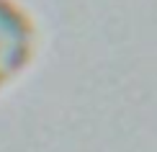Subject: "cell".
<instances>
[{
	"instance_id": "cell-1",
	"label": "cell",
	"mask_w": 157,
	"mask_h": 152,
	"mask_svg": "<svg viewBox=\"0 0 157 152\" xmlns=\"http://www.w3.org/2000/svg\"><path fill=\"white\" fill-rule=\"evenodd\" d=\"M34 41L31 18L13 0H0V88L29 64Z\"/></svg>"
}]
</instances>
